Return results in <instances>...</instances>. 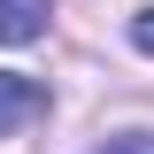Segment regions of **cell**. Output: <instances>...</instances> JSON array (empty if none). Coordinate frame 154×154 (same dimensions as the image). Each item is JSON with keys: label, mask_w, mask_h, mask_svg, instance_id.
<instances>
[{"label": "cell", "mask_w": 154, "mask_h": 154, "mask_svg": "<svg viewBox=\"0 0 154 154\" xmlns=\"http://www.w3.org/2000/svg\"><path fill=\"white\" fill-rule=\"evenodd\" d=\"M46 0H0V46H31L38 31H46Z\"/></svg>", "instance_id": "7a4b0ae2"}, {"label": "cell", "mask_w": 154, "mask_h": 154, "mask_svg": "<svg viewBox=\"0 0 154 154\" xmlns=\"http://www.w3.org/2000/svg\"><path fill=\"white\" fill-rule=\"evenodd\" d=\"M108 154H154V131H116Z\"/></svg>", "instance_id": "3957f363"}, {"label": "cell", "mask_w": 154, "mask_h": 154, "mask_svg": "<svg viewBox=\"0 0 154 154\" xmlns=\"http://www.w3.org/2000/svg\"><path fill=\"white\" fill-rule=\"evenodd\" d=\"M31 116H46V85H38V77L0 69V139H8V131H23Z\"/></svg>", "instance_id": "6da1fadb"}, {"label": "cell", "mask_w": 154, "mask_h": 154, "mask_svg": "<svg viewBox=\"0 0 154 154\" xmlns=\"http://www.w3.org/2000/svg\"><path fill=\"white\" fill-rule=\"evenodd\" d=\"M131 46H139V54H154V8H139V16H131Z\"/></svg>", "instance_id": "277c9868"}]
</instances>
